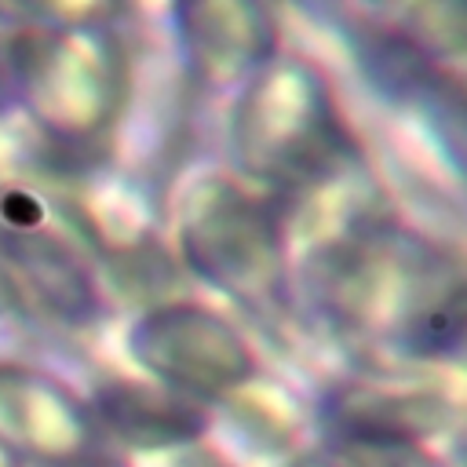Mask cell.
<instances>
[{"instance_id":"cell-6","label":"cell","mask_w":467,"mask_h":467,"mask_svg":"<svg viewBox=\"0 0 467 467\" xmlns=\"http://www.w3.org/2000/svg\"><path fill=\"white\" fill-rule=\"evenodd\" d=\"M0 255L11 274V288L26 296L36 310L62 325H88L99 314V288L73 248L40 230L18 226L0 237Z\"/></svg>"},{"instance_id":"cell-10","label":"cell","mask_w":467,"mask_h":467,"mask_svg":"<svg viewBox=\"0 0 467 467\" xmlns=\"http://www.w3.org/2000/svg\"><path fill=\"white\" fill-rule=\"evenodd\" d=\"M401 343L423 358L467 361V285H452L412 310L401 325Z\"/></svg>"},{"instance_id":"cell-1","label":"cell","mask_w":467,"mask_h":467,"mask_svg":"<svg viewBox=\"0 0 467 467\" xmlns=\"http://www.w3.org/2000/svg\"><path fill=\"white\" fill-rule=\"evenodd\" d=\"M230 142L241 171L281 190H314L336 179L350 157L332 88L303 58H274L248 77Z\"/></svg>"},{"instance_id":"cell-15","label":"cell","mask_w":467,"mask_h":467,"mask_svg":"<svg viewBox=\"0 0 467 467\" xmlns=\"http://www.w3.org/2000/svg\"><path fill=\"white\" fill-rule=\"evenodd\" d=\"M372 4H383V0H372Z\"/></svg>"},{"instance_id":"cell-9","label":"cell","mask_w":467,"mask_h":467,"mask_svg":"<svg viewBox=\"0 0 467 467\" xmlns=\"http://www.w3.org/2000/svg\"><path fill=\"white\" fill-rule=\"evenodd\" d=\"M99 412L106 420V427L113 434H120V441L131 445H171L190 438L201 420L182 409L179 401H168L146 387H128V383H113L99 394Z\"/></svg>"},{"instance_id":"cell-12","label":"cell","mask_w":467,"mask_h":467,"mask_svg":"<svg viewBox=\"0 0 467 467\" xmlns=\"http://www.w3.org/2000/svg\"><path fill=\"white\" fill-rule=\"evenodd\" d=\"M405 36L431 58H467V0H412Z\"/></svg>"},{"instance_id":"cell-5","label":"cell","mask_w":467,"mask_h":467,"mask_svg":"<svg viewBox=\"0 0 467 467\" xmlns=\"http://www.w3.org/2000/svg\"><path fill=\"white\" fill-rule=\"evenodd\" d=\"M171 15L201 84H241L277 58V22L266 0H171Z\"/></svg>"},{"instance_id":"cell-4","label":"cell","mask_w":467,"mask_h":467,"mask_svg":"<svg viewBox=\"0 0 467 467\" xmlns=\"http://www.w3.org/2000/svg\"><path fill=\"white\" fill-rule=\"evenodd\" d=\"M128 347L142 368L186 390L219 394L252 372L241 332L201 303H161L128 332Z\"/></svg>"},{"instance_id":"cell-14","label":"cell","mask_w":467,"mask_h":467,"mask_svg":"<svg viewBox=\"0 0 467 467\" xmlns=\"http://www.w3.org/2000/svg\"><path fill=\"white\" fill-rule=\"evenodd\" d=\"M299 467H325V463H317V460H310V463H299Z\"/></svg>"},{"instance_id":"cell-7","label":"cell","mask_w":467,"mask_h":467,"mask_svg":"<svg viewBox=\"0 0 467 467\" xmlns=\"http://www.w3.org/2000/svg\"><path fill=\"white\" fill-rule=\"evenodd\" d=\"M0 420L40 449H69L80 434L73 398L55 379L15 365H0Z\"/></svg>"},{"instance_id":"cell-11","label":"cell","mask_w":467,"mask_h":467,"mask_svg":"<svg viewBox=\"0 0 467 467\" xmlns=\"http://www.w3.org/2000/svg\"><path fill=\"white\" fill-rule=\"evenodd\" d=\"M420 113L434 142L449 153V161L467 175V84L431 69V77L409 99Z\"/></svg>"},{"instance_id":"cell-3","label":"cell","mask_w":467,"mask_h":467,"mask_svg":"<svg viewBox=\"0 0 467 467\" xmlns=\"http://www.w3.org/2000/svg\"><path fill=\"white\" fill-rule=\"evenodd\" d=\"M179 244L190 270L226 296L259 303L281 285V219L234 179L208 175L186 193Z\"/></svg>"},{"instance_id":"cell-8","label":"cell","mask_w":467,"mask_h":467,"mask_svg":"<svg viewBox=\"0 0 467 467\" xmlns=\"http://www.w3.org/2000/svg\"><path fill=\"white\" fill-rule=\"evenodd\" d=\"M441 420V401L420 390H376L350 387L336 401V423L365 445H405Z\"/></svg>"},{"instance_id":"cell-2","label":"cell","mask_w":467,"mask_h":467,"mask_svg":"<svg viewBox=\"0 0 467 467\" xmlns=\"http://www.w3.org/2000/svg\"><path fill=\"white\" fill-rule=\"evenodd\" d=\"M11 84L58 142H91L120 113L128 95V58L102 26H36L4 47Z\"/></svg>"},{"instance_id":"cell-13","label":"cell","mask_w":467,"mask_h":467,"mask_svg":"<svg viewBox=\"0 0 467 467\" xmlns=\"http://www.w3.org/2000/svg\"><path fill=\"white\" fill-rule=\"evenodd\" d=\"M15 4L51 29L102 26L117 11V0H15Z\"/></svg>"}]
</instances>
